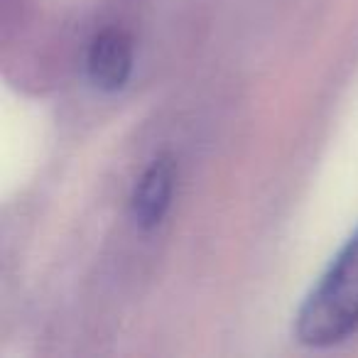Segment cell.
<instances>
[{
	"mask_svg": "<svg viewBox=\"0 0 358 358\" xmlns=\"http://www.w3.org/2000/svg\"><path fill=\"white\" fill-rule=\"evenodd\" d=\"M174 182H177V167L167 155L155 157L143 169L130 194V216L138 229L152 231L162 224L172 206Z\"/></svg>",
	"mask_w": 358,
	"mask_h": 358,
	"instance_id": "cell-3",
	"label": "cell"
},
{
	"mask_svg": "<svg viewBox=\"0 0 358 358\" xmlns=\"http://www.w3.org/2000/svg\"><path fill=\"white\" fill-rule=\"evenodd\" d=\"M358 331V229L341 245L294 317V338L329 348Z\"/></svg>",
	"mask_w": 358,
	"mask_h": 358,
	"instance_id": "cell-1",
	"label": "cell"
},
{
	"mask_svg": "<svg viewBox=\"0 0 358 358\" xmlns=\"http://www.w3.org/2000/svg\"><path fill=\"white\" fill-rule=\"evenodd\" d=\"M133 42L118 27H106L91 40L86 52L89 81L103 94H118L133 76Z\"/></svg>",
	"mask_w": 358,
	"mask_h": 358,
	"instance_id": "cell-2",
	"label": "cell"
}]
</instances>
